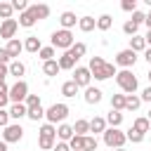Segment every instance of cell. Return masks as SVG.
Instances as JSON below:
<instances>
[{"label": "cell", "mask_w": 151, "mask_h": 151, "mask_svg": "<svg viewBox=\"0 0 151 151\" xmlns=\"http://www.w3.org/2000/svg\"><path fill=\"white\" fill-rule=\"evenodd\" d=\"M0 151H7V144L5 142H0Z\"/></svg>", "instance_id": "cell-54"}, {"label": "cell", "mask_w": 151, "mask_h": 151, "mask_svg": "<svg viewBox=\"0 0 151 151\" xmlns=\"http://www.w3.org/2000/svg\"><path fill=\"white\" fill-rule=\"evenodd\" d=\"M144 24H146V26H149V31H151V9H149V14L144 17Z\"/></svg>", "instance_id": "cell-53"}, {"label": "cell", "mask_w": 151, "mask_h": 151, "mask_svg": "<svg viewBox=\"0 0 151 151\" xmlns=\"http://www.w3.org/2000/svg\"><path fill=\"white\" fill-rule=\"evenodd\" d=\"M83 97H85L87 104H99V101H101V90L90 85V87H85V94H83Z\"/></svg>", "instance_id": "cell-14"}, {"label": "cell", "mask_w": 151, "mask_h": 151, "mask_svg": "<svg viewBox=\"0 0 151 151\" xmlns=\"http://www.w3.org/2000/svg\"><path fill=\"white\" fill-rule=\"evenodd\" d=\"M59 21H61V28H64V31H71V28L78 24V17H76V12H61Z\"/></svg>", "instance_id": "cell-13"}, {"label": "cell", "mask_w": 151, "mask_h": 151, "mask_svg": "<svg viewBox=\"0 0 151 151\" xmlns=\"http://www.w3.org/2000/svg\"><path fill=\"white\" fill-rule=\"evenodd\" d=\"M116 151H125V149H116Z\"/></svg>", "instance_id": "cell-57"}, {"label": "cell", "mask_w": 151, "mask_h": 151, "mask_svg": "<svg viewBox=\"0 0 151 151\" xmlns=\"http://www.w3.org/2000/svg\"><path fill=\"white\" fill-rule=\"evenodd\" d=\"M111 109L113 111H125V94H113L111 97Z\"/></svg>", "instance_id": "cell-32"}, {"label": "cell", "mask_w": 151, "mask_h": 151, "mask_svg": "<svg viewBox=\"0 0 151 151\" xmlns=\"http://www.w3.org/2000/svg\"><path fill=\"white\" fill-rule=\"evenodd\" d=\"M87 132H90V120H76V125H73V134H78V137H87Z\"/></svg>", "instance_id": "cell-27"}, {"label": "cell", "mask_w": 151, "mask_h": 151, "mask_svg": "<svg viewBox=\"0 0 151 151\" xmlns=\"http://www.w3.org/2000/svg\"><path fill=\"white\" fill-rule=\"evenodd\" d=\"M12 2H0V17H2V21L5 19H12Z\"/></svg>", "instance_id": "cell-39"}, {"label": "cell", "mask_w": 151, "mask_h": 151, "mask_svg": "<svg viewBox=\"0 0 151 151\" xmlns=\"http://www.w3.org/2000/svg\"><path fill=\"white\" fill-rule=\"evenodd\" d=\"M66 52H68V54H71V57H73V59L78 61L80 57H85L87 47H85V42H73V45H71V50H66Z\"/></svg>", "instance_id": "cell-22"}, {"label": "cell", "mask_w": 151, "mask_h": 151, "mask_svg": "<svg viewBox=\"0 0 151 151\" xmlns=\"http://www.w3.org/2000/svg\"><path fill=\"white\" fill-rule=\"evenodd\" d=\"M125 137H127V142H132V144H142V142H144V134L137 132V130H132V127L125 132Z\"/></svg>", "instance_id": "cell-36"}, {"label": "cell", "mask_w": 151, "mask_h": 151, "mask_svg": "<svg viewBox=\"0 0 151 151\" xmlns=\"http://www.w3.org/2000/svg\"><path fill=\"white\" fill-rule=\"evenodd\" d=\"M116 83H118V87H120L125 94H134V92H137V87H139V83H137V78L132 76V71H130V68L118 71V73H116Z\"/></svg>", "instance_id": "cell-3"}, {"label": "cell", "mask_w": 151, "mask_h": 151, "mask_svg": "<svg viewBox=\"0 0 151 151\" xmlns=\"http://www.w3.org/2000/svg\"><path fill=\"white\" fill-rule=\"evenodd\" d=\"M78 90H80V87H78L73 80H66V83L61 85V94H64V97H68V99H71V97H76V94H78Z\"/></svg>", "instance_id": "cell-25"}, {"label": "cell", "mask_w": 151, "mask_h": 151, "mask_svg": "<svg viewBox=\"0 0 151 151\" xmlns=\"http://www.w3.org/2000/svg\"><path fill=\"white\" fill-rule=\"evenodd\" d=\"M132 130H137V132L146 134V132L151 130V123H149L146 118H137V120H134V125H132Z\"/></svg>", "instance_id": "cell-33"}, {"label": "cell", "mask_w": 151, "mask_h": 151, "mask_svg": "<svg viewBox=\"0 0 151 151\" xmlns=\"http://www.w3.org/2000/svg\"><path fill=\"white\" fill-rule=\"evenodd\" d=\"M7 111H9V118H14V120H21V118L26 116V111H28V109H26V104H12Z\"/></svg>", "instance_id": "cell-19"}, {"label": "cell", "mask_w": 151, "mask_h": 151, "mask_svg": "<svg viewBox=\"0 0 151 151\" xmlns=\"http://www.w3.org/2000/svg\"><path fill=\"white\" fill-rule=\"evenodd\" d=\"M137 31H139V26H137L132 19H127V21L123 24V33H125V35H130V38H132V35H137Z\"/></svg>", "instance_id": "cell-35"}, {"label": "cell", "mask_w": 151, "mask_h": 151, "mask_svg": "<svg viewBox=\"0 0 151 151\" xmlns=\"http://www.w3.org/2000/svg\"><path fill=\"white\" fill-rule=\"evenodd\" d=\"M76 42V38H73V33L71 31H64V28H59V31H54L52 33V47L54 50H71V45Z\"/></svg>", "instance_id": "cell-6"}, {"label": "cell", "mask_w": 151, "mask_h": 151, "mask_svg": "<svg viewBox=\"0 0 151 151\" xmlns=\"http://www.w3.org/2000/svg\"><path fill=\"white\" fill-rule=\"evenodd\" d=\"M26 97H28V85H26V80H17V83L9 87V101H12V104H24Z\"/></svg>", "instance_id": "cell-7"}, {"label": "cell", "mask_w": 151, "mask_h": 151, "mask_svg": "<svg viewBox=\"0 0 151 151\" xmlns=\"http://www.w3.org/2000/svg\"><path fill=\"white\" fill-rule=\"evenodd\" d=\"M24 104H26V109H31V106H38V104H40V97H38V94H28Z\"/></svg>", "instance_id": "cell-45"}, {"label": "cell", "mask_w": 151, "mask_h": 151, "mask_svg": "<svg viewBox=\"0 0 151 151\" xmlns=\"http://www.w3.org/2000/svg\"><path fill=\"white\" fill-rule=\"evenodd\" d=\"M90 73H92V78L94 80H109V78H113L118 71H116V66L113 64H109V61H104L101 57H92L90 59Z\"/></svg>", "instance_id": "cell-1"}, {"label": "cell", "mask_w": 151, "mask_h": 151, "mask_svg": "<svg viewBox=\"0 0 151 151\" xmlns=\"http://www.w3.org/2000/svg\"><path fill=\"white\" fill-rule=\"evenodd\" d=\"M104 130H106V118H101V116H94L92 120H90V132H101L104 134Z\"/></svg>", "instance_id": "cell-20"}, {"label": "cell", "mask_w": 151, "mask_h": 151, "mask_svg": "<svg viewBox=\"0 0 151 151\" xmlns=\"http://www.w3.org/2000/svg\"><path fill=\"white\" fill-rule=\"evenodd\" d=\"M9 76V66H5V64H0V87L5 85V78Z\"/></svg>", "instance_id": "cell-47"}, {"label": "cell", "mask_w": 151, "mask_h": 151, "mask_svg": "<svg viewBox=\"0 0 151 151\" xmlns=\"http://www.w3.org/2000/svg\"><path fill=\"white\" fill-rule=\"evenodd\" d=\"M57 137H59L61 142H68V139L73 137V125H66V123H61V125L57 127Z\"/></svg>", "instance_id": "cell-23"}, {"label": "cell", "mask_w": 151, "mask_h": 151, "mask_svg": "<svg viewBox=\"0 0 151 151\" xmlns=\"http://www.w3.org/2000/svg\"><path fill=\"white\" fill-rule=\"evenodd\" d=\"M142 104V99L137 94H125V111H137Z\"/></svg>", "instance_id": "cell-30"}, {"label": "cell", "mask_w": 151, "mask_h": 151, "mask_svg": "<svg viewBox=\"0 0 151 151\" xmlns=\"http://www.w3.org/2000/svg\"><path fill=\"white\" fill-rule=\"evenodd\" d=\"M24 73H26V66H24L19 59H14V61L9 64V76H17V78L21 80V76H24Z\"/></svg>", "instance_id": "cell-29"}, {"label": "cell", "mask_w": 151, "mask_h": 151, "mask_svg": "<svg viewBox=\"0 0 151 151\" xmlns=\"http://www.w3.org/2000/svg\"><path fill=\"white\" fill-rule=\"evenodd\" d=\"M111 24H113L111 14H101V17L97 19V28H99V31H109V28H111Z\"/></svg>", "instance_id": "cell-34"}, {"label": "cell", "mask_w": 151, "mask_h": 151, "mask_svg": "<svg viewBox=\"0 0 151 151\" xmlns=\"http://www.w3.org/2000/svg\"><path fill=\"white\" fill-rule=\"evenodd\" d=\"M7 54L12 57V61L14 59H19V54H21V50H24V42L21 40H17V38H12V40H7Z\"/></svg>", "instance_id": "cell-12"}, {"label": "cell", "mask_w": 151, "mask_h": 151, "mask_svg": "<svg viewBox=\"0 0 151 151\" xmlns=\"http://www.w3.org/2000/svg\"><path fill=\"white\" fill-rule=\"evenodd\" d=\"M24 137V127L19 125V123H9L5 130H2V142L5 144H14V142H19Z\"/></svg>", "instance_id": "cell-8"}, {"label": "cell", "mask_w": 151, "mask_h": 151, "mask_svg": "<svg viewBox=\"0 0 151 151\" xmlns=\"http://www.w3.org/2000/svg\"><path fill=\"white\" fill-rule=\"evenodd\" d=\"M97 137H85V144H83V151H97Z\"/></svg>", "instance_id": "cell-41"}, {"label": "cell", "mask_w": 151, "mask_h": 151, "mask_svg": "<svg viewBox=\"0 0 151 151\" xmlns=\"http://www.w3.org/2000/svg\"><path fill=\"white\" fill-rule=\"evenodd\" d=\"M127 50H132L134 54H137V52H144V50H146L144 38H142V35H132V38H130V47H127Z\"/></svg>", "instance_id": "cell-21"}, {"label": "cell", "mask_w": 151, "mask_h": 151, "mask_svg": "<svg viewBox=\"0 0 151 151\" xmlns=\"http://www.w3.org/2000/svg\"><path fill=\"white\" fill-rule=\"evenodd\" d=\"M17 28H19V21H17V19H5V21L0 24V38L12 40L14 33H17Z\"/></svg>", "instance_id": "cell-11"}, {"label": "cell", "mask_w": 151, "mask_h": 151, "mask_svg": "<svg viewBox=\"0 0 151 151\" xmlns=\"http://www.w3.org/2000/svg\"><path fill=\"white\" fill-rule=\"evenodd\" d=\"M127 142L125 132H120L118 127H106L104 130V144L109 149H123V144Z\"/></svg>", "instance_id": "cell-5"}, {"label": "cell", "mask_w": 151, "mask_h": 151, "mask_svg": "<svg viewBox=\"0 0 151 151\" xmlns=\"http://www.w3.org/2000/svg\"><path fill=\"white\" fill-rule=\"evenodd\" d=\"M31 7V12L35 14V19H47L50 17V7L47 5H28Z\"/></svg>", "instance_id": "cell-28"}, {"label": "cell", "mask_w": 151, "mask_h": 151, "mask_svg": "<svg viewBox=\"0 0 151 151\" xmlns=\"http://www.w3.org/2000/svg\"><path fill=\"white\" fill-rule=\"evenodd\" d=\"M12 9H17V12H26V9H28V2H26V0H12Z\"/></svg>", "instance_id": "cell-42"}, {"label": "cell", "mask_w": 151, "mask_h": 151, "mask_svg": "<svg viewBox=\"0 0 151 151\" xmlns=\"http://www.w3.org/2000/svg\"><path fill=\"white\" fill-rule=\"evenodd\" d=\"M61 68H59V64H57V59H50V61H42V73L45 76H57Z\"/></svg>", "instance_id": "cell-24"}, {"label": "cell", "mask_w": 151, "mask_h": 151, "mask_svg": "<svg viewBox=\"0 0 151 151\" xmlns=\"http://www.w3.org/2000/svg\"><path fill=\"white\" fill-rule=\"evenodd\" d=\"M78 87H90V80H92V73L87 66H76L73 68V78H71Z\"/></svg>", "instance_id": "cell-9"}, {"label": "cell", "mask_w": 151, "mask_h": 151, "mask_svg": "<svg viewBox=\"0 0 151 151\" xmlns=\"http://www.w3.org/2000/svg\"><path fill=\"white\" fill-rule=\"evenodd\" d=\"M144 59H146V61H149V66H151V47H146V50H144Z\"/></svg>", "instance_id": "cell-51"}, {"label": "cell", "mask_w": 151, "mask_h": 151, "mask_svg": "<svg viewBox=\"0 0 151 151\" xmlns=\"http://www.w3.org/2000/svg\"><path fill=\"white\" fill-rule=\"evenodd\" d=\"M40 38H35V35H28L26 40H24V50L26 52H31V54H35V52H40Z\"/></svg>", "instance_id": "cell-18"}, {"label": "cell", "mask_w": 151, "mask_h": 151, "mask_svg": "<svg viewBox=\"0 0 151 151\" xmlns=\"http://www.w3.org/2000/svg\"><path fill=\"white\" fill-rule=\"evenodd\" d=\"M7 125H9V111L7 109H0V127L5 130Z\"/></svg>", "instance_id": "cell-44"}, {"label": "cell", "mask_w": 151, "mask_h": 151, "mask_svg": "<svg viewBox=\"0 0 151 151\" xmlns=\"http://www.w3.org/2000/svg\"><path fill=\"white\" fill-rule=\"evenodd\" d=\"M78 28H80L83 33H90V31L97 28V19H94V17H80V19H78Z\"/></svg>", "instance_id": "cell-15"}, {"label": "cell", "mask_w": 151, "mask_h": 151, "mask_svg": "<svg viewBox=\"0 0 151 151\" xmlns=\"http://www.w3.org/2000/svg\"><path fill=\"white\" fill-rule=\"evenodd\" d=\"M26 118H31V120H40V118H45V109H42V104H38V106H31L28 111H26Z\"/></svg>", "instance_id": "cell-26"}, {"label": "cell", "mask_w": 151, "mask_h": 151, "mask_svg": "<svg viewBox=\"0 0 151 151\" xmlns=\"http://www.w3.org/2000/svg\"><path fill=\"white\" fill-rule=\"evenodd\" d=\"M54 144H57V127L50 125V123H45V125L38 130V146L45 149V151H52Z\"/></svg>", "instance_id": "cell-2"}, {"label": "cell", "mask_w": 151, "mask_h": 151, "mask_svg": "<svg viewBox=\"0 0 151 151\" xmlns=\"http://www.w3.org/2000/svg\"><path fill=\"white\" fill-rule=\"evenodd\" d=\"M146 78H149V83H151V68H149V73H146Z\"/></svg>", "instance_id": "cell-55"}, {"label": "cell", "mask_w": 151, "mask_h": 151, "mask_svg": "<svg viewBox=\"0 0 151 151\" xmlns=\"http://www.w3.org/2000/svg\"><path fill=\"white\" fill-rule=\"evenodd\" d=\"M144 17H146V14H142V12H132V21H134L137 26H142V24H144Z\"/></svg>", "instance_id": "cell-48"}, {"label": "cell", "mask_w": 151, "mask_h": 151, "mask_svg": "<svg viewBox=\"0 0 151 151\" xmlns=\"http://www.w3.org/2000/svg\"><path fill=\"white\" fill-rule=\"evenodd\" d=\"M146 120H149V123H151V111H149V116H146Z\"/></svg>", "instance_id": "cell-56"}, {"label": "cell", "mask_w": 151, "mask_h": 151, "mask_svg": "<svg viewBox=\"0 0 151 151\" xmlns=\"http://www.w3.org/2000/svg\"><path fill=\"white\" fill-rule=\"evenodd\" d=\"M7 104H9V87L2 85V87H0V109H5Z\"/></svg>", "instance_id": "cell-40"}, {"label": "cell", "mask_w": 151, "mask_h": 151, "mask_svg": "<svg viewBox=\"0 0 151 151\" xmlns=\"http://www.w3.org/2000/svg\"><path fill=\"white\" fill-rule=\"evenodd\" d=\"M134 61H137V54H134L132 50H120V52L116 54V64H118V66H123V68L134 66Z\"/></svg>", "instance_id": "cell-10"}, {"label": "cell", "mask_w": 151, "mask_h": 151, "mask_svg": "<svg viewBox=\"0 0 151 151\" xmlns=\"http://www.w3.org/2000/svg\"><path fill=\"white\" fill-rule=\"evenodd\" d=\"M54 52H57V50L50 45V47H40V52H38V54H40V59H42V61H50V59H54Z\"/></svg>", "instance_id": "cell-38"}, {"label": "cell", "mask_w": 151, "mask_h": 151, "mask_svg": "<svg viewBox=\"0 0 151 151\" xmlns=\"http://www.w3.org/2000/svg\"><path fill=\"white\" fill-rule=\"evenodd\" d=\"M57 64H59V68H61V71H73V68H76V59H73L68 52H64V54L57 59Z\"/></svg>", "instance_id": "cell-16"}, {"label": "cell", "mask_w": 151, "mask_h": 151, "mask_svg": "<svg viewBox=\"0 0 151 151\" xmlns=\"http://www.w3.org/2000/svg\"><path fill=\"white\" fill-rule=\"evenodd\" d=\"M120 123H123V113L111 109V111H109V116H106V125H111V127H118Z\"/></svg>", "instance_id": "cell-31"}, {"label": "cell", "mask_w": 151, "mask_h": 151, "mask_svg": "<svg viewBox=\"0 0 151 151\" xmlns=\"http://www.w3.org/2000/svg\"><path fill=\"white\" fill-rule=\"evenodd\" d=\"M68 113H71V109H68L66 104H52V106L45 111V118H47V123H50V125H57V123L61 125V123L66 120V116H68Z\"/></svg>", "instance_id": "cell-4"}, {"label": "cell", "mask_w": 151, "mask_h": 151, "mask_svg": "<svg viewBox=\"0 0 151 151\" xmlns=\"http://www.w3.org/2000/svg\"><path fill=\"white\" fill-rule=\"evenodd\" d=\"M139 99H142V101H151V85L142 90V97H139Z\"/></svg>", "instance_id": "cell-50"}, {"label": "cell", "mask_w": 151, "mask_h": 151, "mask_svg": "<svg viewBox=\"0 0 151 151\" xmlns=\"http://www.w3.org/2000/svg\"><path fill=\"white\" fill-rule=\"evenodd\" d=\"M144 42H146V47H151V31H146V35H144Z\"/></svg>", "instance_id": "cell-52"}, {"label": "cell", "mask_w": 151, "mask_h": 151, "mask_svg": "<svg viewBox=\"0 0 151 151\" xmlns=\"http://www.w3.org/2000/svg\"><path fill=\"white\" fill-rule=\"evenodd\" d=\"M120 7H123L125 12H137V0H123Z\"/></svg>", "instance_id": "cell-43"}, {"label": "cell", "mask_w": 151, "mask_h": 151, "mask_svg": "<svg viewBox=\"0 0 151 151\" xmlns=\"http://www.w3.org/2000/svg\"><path fill=\"white\" fill-rule=\"evenodd\" d=\"M35 14L31 12V7L26 9V12H21V17H19V26H24V28H31V26H35Z\"/></svg>", "instance_id": "cell-17"}, {"label": "cell", "mask_w": 151, "mask_h": 151, "mask_svg": "<svg viewBox=\"0 0 151 151\" xmlns=\"http://www.w3.org/2000/svg\"><path fill=\"white\" fill-rule=\"evenodd\" d=\"M83 144H85V137H78V134H73V137L68 139V146H71V151H83Z\"/></svg>", "instance_id": "cell-37"}, {"label": "cell", "mask_w": 151, "mask_h": 151, "mask_svg": "<svg viewBox=\"0 0 151 151\" xmlns=\"http://www.w3.org/2000/svg\"><path fill=\"white\" fill-rule=\"evenodd\" d=\"M52 151H71V146H68V142H57Z\"/></svg>", "instance_id": "cell-49"}, {"label": "cell", "mask_w": 151, "mask_h": 151, "mask_svg": "<svg viewBox=\"0 0 151 151\" xmlns=\"http://www.w3.org/2000/svg\"><path fill=\"white\" fill-rule=\"evenodd\" d=\"M0 64H5V66H7V64H12V57L7 54V50H5V47H0Z\"/></svg>", "instance_id": "cell-46"}]
</instances>
